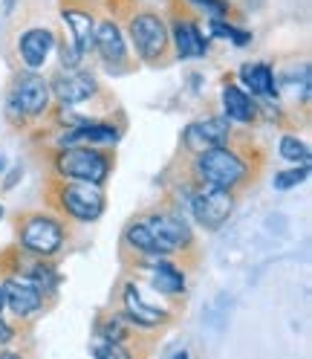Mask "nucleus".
<instances>
[{"label": "nucleus", "instance_id": "obj_1", "mask_svg": "<svg viewBox=\"0 0 312 359\" xmlns=\"http://www.w3.org/2000/svg\"><path fill=\"white\" fill-rule=\"evenodd\" d=\"M266 165H269V154L263 151V145L255 142L252 128H234V137L229 142L206 148L194 156L176 154L168 171H176L173 177H185L191 183L220 186L243 197L260 183Z\"/></svg>", "mask_w": 312, "mask_h": 359}, {"label": "nucleus", "instance_id": "obj_2", "mask_svg": "<svg viewBox=\"0 0 312 359\" xmlns=\"http://www.w3.org/2000/svg\"><path fill=\"white\" fill-rule=\"evenodd\" d=\"M99 4L107 12L116 15V20L125 29V38L130 43V53L142 67L165 70L173 61L165 12L153 9V6H142L139 0H99Z\"/></svg>", "mask_w": 312, "mask_h": 359}, {"label": "nucleus", "instance_id": "obj_3", "mask_svg": "<svg viewBox=\"0 0 312 359\" xmlns=\"http://www.w3.org/2000/svg\"><path fill=\"white\" fill-rule=\"evenodd\" d=\"M145 226L156 243V255L176 258L185 269H197L203 261V246H199L197 229L191 217L173 203L171 197H162L159 203H153L139 212Z\"/></svg>", "mask_w": 312, "mask_h": 359}, {"label": "nucleus", "instance_id": "obj_4", "mask_svg": "<svg viewBox=\"0 0 312 359\" xmlns=\"http://www.w3.org/2000/svg\"><path fill=\"white\" fill-rule=\"evenodd\" d=\"M15 232V246L24 250L27 255L38 258H55L61 261L70 252V243L76 241V226L70 220H64L52 209H24L12 220Z\"/></svg>", "mask_w": 312, "mask_h": 359}, {"label": "nucleus", "instance_id": "obj_5", "mask_svg": "<svg viewBox=\"0 0 312 359\" xmlns=\"http://www.w3.org/2000/svg\"><path fill=\"white\" fill-rule=\"evenodd\" d=\"M43 206L70 220L73 226H93L107 212L104 186L84 183V180H64L47 174L43 180Z\"/></svg>", "mask_w": 312, "mask_h": 359}, {"label": "nucleus", "instance_id": "obj_6", "mask_svg": "<svg viewBox=\"0 0 312 359\" xmlns=\"http://www.w3.org/2000/svg\"><path fill=\"white\" fill-rule=\"evenodd\" d=\"M47 151H50L47 154L50 174L64 180H84V183H96V186H107L119 163L116 148H104V145H58Z\"/></svg>", "mask_w": 312, "mask_h": 359}, {"label": "nucleus", "instance_id": "obj_7", "mask_svg": "<svg viewBox=\"0 0 312 359\" xmlns=\"http://www.w3.org/2000/svg\"><path fill=\"white\" fill-rule=\"evenodd\" d=\"M110 304H116L122 310V316L142 333H153L159 336L162 330L173 327L176 319H180V310L171 304H153L148 302V296L142 293V281H136L133 276H122L113 296H110Z\"/></svg>", "mask_w": 312, "mask_h": 359}, {"label": "nucleus", "instance_id": "obj_8", "mask_svg": "<svg viewBox=\"0 0 312 359\" xmlns=\"http://www.w3.org/2000/svg\"><path fill=\"white\" fill-rule=\"evenodd\" d=\"M93 58L110 79H125L142 70V64L130 53V43L125 38L122 24L101 4H99V18H96V35H93Z\"/></svg>", "mask_w": 312, "mask_h": 359}, {"label": "nucleus", "instance_id": "obj_9", "mask_svg": "<svg viewBox=\"0 0 312 359\" xmlns=\"http://www.w3.org/2000/svg\"><path fill=\"white\" fill-rule=\"evenodd\" d=\"M50 79V90H52V102L58 104H76V107H101V110H113L116 96L104 81H99V76L87 67H76V70H64L55 67V73L47 76Z\"/></svg>", "mask_w": 312, "mask_h": 359}, {"label": "nucleus", "instance_id": "obj_10", "mask_svg": "<svg viewBox=\"0 0 312 359\" xmlns=\"http://www.w3.org/2000/svg\"><path fill=\"white\" fill-rule=\"evenodd\" d=\"M165 18H168L173 61H199L211 53V38L206 35L203 18L185 0H168Z\"/></svg>", "mask_w": 312, "mask_h": 359}, {"label": "nucleus", "instance_id": "obj_11", "mask_svg": "<svg viewBox=\"0 0 312 359\" xmlns=\"http://www.w3.org/2000/svg\"><path fill=\"white\" fill-rule=\"evenodd\" d=\"M0 273H17L29 278L47 299L50 307H55L61 287H64V273L55 258H38V255H27L24 250H17L12 243L9 250L0 252Z\"/></svg>", "mask_w": 312, "mask_h": 359}, {"label": "nucleus", "instance_id": "obj_12", "mask_svg": "<svg viewBox=\"0 0 312 359\" xmlns=\"http://www.w3.org/2000/svg\"><path fill=\"white\" fill-rule=\"evenodd\" d=\"M6 104L17 107L35 128L38 122L47 119L50 107H52L50 79L41 70H24V67H20V70L12 76L9 87H6Z\"/></svg>", "mask_w": 312, "mask_h": 359}, {"label": "nucleus", "instance_id": "obj_13", "mask_svg": "<svg viewBox=\"0 0 312 359\" xmlns=\"http://www.w3.org/2000/svg\"><path fill=\"white\" fill-rule=\"evenodd\" d=\"M93 336H96V339L122 342V345H127L136 356H148L153 351V339H156L153 333H142V330L133 327L122 316V310L116 304H110V307H104V310L96 313V319H93Z\"/></svg>", "mask_w": 312, "mask_h": 359}, {"label": "nucleus", "instance_id": "obj_14", "mask_svg": "<svg viewBox=\"0 0 312 359\" xmlns=\"http://www.w3.org/2000/svg\"><path fill=\"white\" fill-rule=\"evenodd\" d=\"M234 137V122L226 114H206L194 122H188L180 133V156H194L206 148L222 145Z\"/></svg>", "mask_w": 312, "mask_h": 359}, {"label": "nucleus", "instance_id": "obj_15", "mask_svg": "<svg viewBox=\"0 0 312 359\" xmlns=\"http://www.w3.org/2000/svg\"><path fill=\"white\" fill-rule=\"evenodd\" d=\"M58 15L64 32L73 38L84 58H93V35L99 18V0H58Z\"/></svg>", "mask_w": 312, "mask_h": 359}, {"label": "nucleus", "instance_id": "obj_16", "mask_svg": "<svg viewBox=\"0 0 312 359\" xmlns=\"http://www.w3.org/2000/svg\"><path fill=\"white\" fill-rule=\"evenodd\" d=\"M0 284H3L6 293V313H12V319L32 325L35 319H41L43 313L50 310L47 299H43L41 290L17 273H0Z\"/></svg>", "mask_w": 312, "mask_h": 359}, {"label": "nucleus", "instance_id": "obj_17", "mask_svg": "<svg viewBox=\"0 0 312 359\" xmlns=\"http://www.w3.org/2000/svg\"><path fill=\"white\" fill-rule=\"evenodd\" d=\"M58 32L50 27H27L15 41V53L24 70H43L55 53Z\"/></svg>", "mask_w": 312, "mask_h": 359}, {"label": "nucleus", "instance_id": "obj_18", "mask_svg": "<svg viewBox=\"0 0 312 359\" xmlns=\"http://www.w3.org/2000/svg\"><path fill=\"white\" fill-rule=\"evenodd\" d=\"M220 104H222L220 114H226L234 125H240V128H255V125H257V99H255V96H249L246 90H243V87L237 84L234 73L222 76Z\"/></svg>", "mask_w": 312, "mask_h": 359}, {"label": "nucleus", "instance_id": "obj_19", "mask_svg": "<svg viewBox=\"0 0 312 359\" xmlns=\"http://www.w3.org/2000/svg\"><path fill=\"white\" fill-rule=\"evenodd\" d=\"M237 84L255 99H275V67L269 61H246L234 73Z\"/></svg>", "mask_w": 312, "mask_h": 359}, {"label": "nucleus", "instance_id": "obj_20", "mask_svg": "<svg viewBox=\"0 0 312 359\" xmlns=\"http://www.w3.org/2000/svg\"><path fill=\"white\" fill-rule=\"evenodd\" d=\"M206 29H208V38H220V41H229L234 47H249L252 43V32L243 29L232 20H217V18H206Z\"/></svg>", "mask_w": 312, "mask_h": 359}, {"label": "nucleus", "instance_id": "obj_21", "mask_svg": "<svg viewBox=\"0 0 312 359\" xmlns=\"http://www.w3.org/2000/svg\"><path fill=\"white\" fill-rule=\"evenodd\" d=\"M278 154H281V160H286L289 165H295V163H309V142L301 140L298 133L292 130H286L283 137L278 140Z\"/></svg>", "mask_w": 312, "mask_h": 359}, {"label": "nucleus", "instance_id": "obj_22", "mask_svg": "<svg viewBox=\"0 0 312 359\" xmlns=\"http://www.w3.org/2000/svg\"><path fill=\"white\" fill-rule=\"evenodd\" d=\"M309 180V163H295L292 168H281L272 174V186L278 191H292L298 189L301 183H306Z\"/></svg>", "mask_w": 312, "mask_h": 359}, {"label": "nucleus", "instance_id": "obj_23", "mask_svg": "<svg viewBox=\"0 0 312 359\" xmlns=\"http://www.w3.org/2000/svg\"><path fill=\"white\" fill-rule=\"evenodd\" d=\"M55 53H58V67H64V70H76V67H84V55L76 50L73 38L66 35V32H58Z\"/></svg>", "mask_w": 312, "mask_h": 359}, {"label": "nucleus", "instance_id": "obj_24", "mask_svg": "<svg viewBox=\"0 0 312 359\" xmlns=\"http://www.w3.org/2000/svg\"><path fill=\"white\" fill-rule=\"evenodd\" d=\"M90 353L99 356V359H130V356H136L127 345L110 342V339H96V336H93V342H90Z\"/></svg>", "mask_w": 312, "mask_h": 359}, {"label": "nucleus", "instance_id": "obj_25", "mask_svg": "<svg viewBox=\"0 0 312 359\" xmlns=\"http://www.w3.org/2000/svg\"><path fill=\"white\" fill-rule=\"evenodd\" d=\"M27 330H29V325L17 322V319H6L3 313H0V351H3V348H12L15 342H20Z\"/></svg>", "mask_w": 312, "mask_h": 359}, {"label": "nucleus", "instance_id": "obj_26", "mask_svg": "<svg viewBox=\"0 0 312 359\" xmlns=\"http://www.w3.org/2000/svg\"><path fill=\"white\" fill-rule=\"evenodd\" d=\"M20 180H24V165H20V163L12 165V168L6 165V171L0 174V194H9V191L20 183Z\"/></svg>", "mask_w": 312, "mask_h": 359}, {"label": "nucleus", "instance_id": "obj_27", "mask_svg": "<svg viewBox=\"0 0 312 359\" xmlns=\"http://www.w3.org/2000/svg\"><path fill=\"white\" fill-rule=\"evenodd\" d=\"M0 313H6V293H3V284H0Z\"/></svg>", "mask_w": 312, "mask_h": 359}, {"label": "nucleus", "instance_id": "obj_28", "mask_svg": "<svg viewBox=\"0 0 312 359\" xmlns=\"http://www.w3.org/2000/svg\"><path fill=\"white\" fill-rule=\"evenodd\" d=\"M6 165H9V160H6V154H0V174L6 171Z\"/></svg>", "mask_w": 312, "mask_h": 359}, {"label": "nucleus", "instance_id": "obj_29", "mask_svg": "<svg viewBox=\"0 0 312 359\" xmlns=\"http://www.w3.org/2000/svg\"><path fill=\"white\" fill-rule=\"evenodd\" d=\"M3 215H6V209H3V203H0V220H3Z\"/></svg>", "mask_w": 312, "mask_h": 359}]
</instances>
